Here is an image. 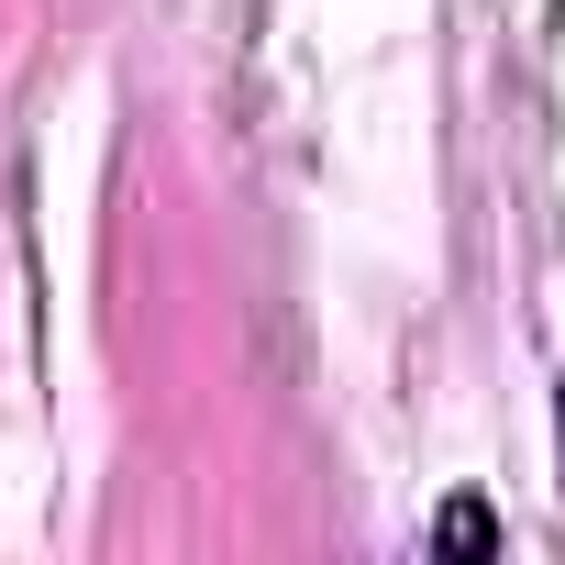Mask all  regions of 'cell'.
<instances>
[{
	"instance_id": "cell-2",
	"label": "cell",
	"mask_w": 565,
	"mask_h": 565,
	"mask_svg": "<svg viewBox=\"0 0 565 565\" xmlns=\"http://www.w3.org/2000/svg\"><path fill=\"white\" fill-rule=\"evenodd\" d=\"M554 477H565V388H554Z\"/></svg>"
},
{
	"instance_id": "cell-1",
	"label": "cell",
	"mask_w": 565,
	"mask_h": 565,
	"mask_svg": "<svg viewBox=\"0 0 565 565\" xmlns=\"http://www.w3.org/2000/svg\"><path fill=\"white\" fill-rule=\"evenodd\" d=\"M433 543H444V554H499V510H488V499H444V510H433Z\"/></svg>"
}]
</instances>
